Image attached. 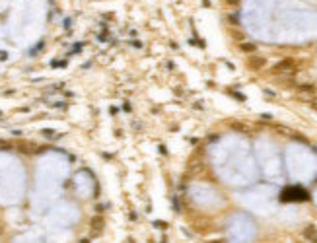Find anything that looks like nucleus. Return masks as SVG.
<instances>
[{"instance_id": "nucleus-1", "label": "nucleus", "mask_w": 317, "mask_h": 243, "mask_svg": "<svg viewBox=\"0 0 317 243\" xmlns=\"http://www.w3.org/2000/svg\"><path fill=\"white\" fill-rule=\"evenodd\" d=\"M307 198V193L300 187H290L282 193V200H306Z\"/></svg>"}, {"instance_id": "nucleus-2", "label": "nucleus", "mask_w": 317, "mask_h": 243, "mask_svg": "<svg viewBox=\"0 0 317 243\" xmlns=\"http://www.w3.org/2000/svg\"><path fill=\"white\" fill-rule=\"evenodd\" d=\"M294 60L292 59H286V60H280L278 64L274 66V72H290L292 68H294Z\"/></svg>"}, {"instance_id": "nucleus-3", "label": "nucleus", "mask_w": 317, "mask_h": 243, "mask_svg": "<svg viewBox=\"0 0 317 243\" xmlns=\"http://www.w3.org/2000/svg\"><path fill=\"white\" fill-rule=\"evenodd\" d=\"M247 66L253 68V70H259V68L265 66V59H261V57H251V59L247 60Z\"/></svg>"}, {"instance_id": "nucleus-4", "label": "nucleus", "mask_w": 317, "mask_h": 243, "mask_svg": "<svg viewBox=\"0 0 317 243\" xmlns=\"http://www.w3.org/2000/svg\"><path fill=\"white\" fill-rule=\"evenodd\" d=\"M241 51H245V53H255V45L253 43H241Z\"/></svg>"}, {"instance_id": "nucleus-5", "label": "nucleus", "mask_w": 317, "mask_h": 243, "mask_svg": "<svg viewBox=\"0 0 317 243\" xmlns=\"http://www.w3.org/2000/svg\"><path fill=\"white\" fill-rule=\"evenodd\" d=\"M311 105H313V107L317 109V97H315V99H313V101H311Z\"/></svg>"}]
</instances>
